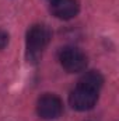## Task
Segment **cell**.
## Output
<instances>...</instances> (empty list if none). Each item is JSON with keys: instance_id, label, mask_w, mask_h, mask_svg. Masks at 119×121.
Instances as JSON below:
<instances>
[{"instance_id": "cell-1", "label": "cell", "mask_w": 119, "mask_h": 121, "mask_svg": "<svg viewBox=\"0 0 119 121\" xmlns=\"http://www.w3.org/2000/svg\"><path fill=\"white\" fill-rule=\"evenodd\" d=\"M52 38L51 30L44 24L32 26L27 32V52L30 59H36L41 52L48 47Z\"/></svg>"}, {"instance_id": "cell-2", "label": "cell", "mask_w": 119, "mask_h": 121, "mask_svg": "<svg viewBox=\"0 0 119 121\" xmlns=\"http://www.w3.org/2000/svg\"><path fill=\"white\" fill-rule=\"evenodd\" d=\"M59 60L63 69H66L70 73H77L86 69L87 66V56L74 47H66L60 51Z\"/></svg>"}, {"instance_id": "cell-3", "label": "cell", "mask_w": 119, "mask_h": 121, "mask_svg": "<svg viewBox=\"0 0 119 121\" xmlns=\"http://www.w3.org/2000/svg\"><path fill=\"white\" fill-rule=\"evenodd\" d=\"M97 100H98V91L80 87V86H77L69 96L70 106L79 111H86V110L92 108L95 106Z\"/></svg>"}, {"instance_id": "cell-4", "label": "cell", "mask_w": 119, "mask_h": 121, "mask_svg": "<svg viewBox=\"0 0 119 121\" xmlns=\"http://www.w3.org/2000/svg\"><path fill=\"white\" fill-rule=\"evenodd\" d=\"M63 111V104L58 96L55 94H45L36 103V113L39 117L45 120L58 118Z\"/></svg>"}, {"instance_id": "cell-5", "label": "cell", "mask_w": 119, "mask_h": 121, "mask_svg": "<svg viewBox=\"0 0 119 121\" xmlns=\"http://www.w3.org/2000/svg\"><path fill=\"white\" fill-rule=\"evenodd\" d=\"M79 1L77 0H52L51 11L55 17L60 20H70L79 13Z\"/></svg>"}, {"instance_id": "cell-6", "label": "cell", "mask_w": 119, "mask_h": 121, "mask_svg": "<svg viewBox=\"0 0 119 121\" xmlns=\"http://www.w3.org/2000/svg\"><path fill=\"white\" fill-rule=\"evenodd\" d=\"M102 83H104V78L99 72H95V70H90L87 73H84L80 80H79V85L80 87H86L90 90L98 91L102 87Z\"/></svg>"}, {"instance_id": "cell-7", "label": "cell", "mask_w": 119, "mask_h": 121, "mask_svg": "<svg viewBox=\"0 0 119 121\" xmlns=\"http://www.w3.org/2000/svg\"><path fill=\"white\" fill-rule=\"evenodd\" d=\"M8 42V34L6 31L0 30V49H3Z\"/></svg>"}, {"instance_id": "cell-8", "label": "cell", "mask_w": 119, "mask_h": 121, "mask_svg": "<svg viewBox=\"0 0 119 121\" xmlns=\"http://www.w3.org/2000/svg\"><path fill=\"white\" fill-rule=\"evenodd\" d=\"M51 1H52V0H51Z\"/></svg>"}]
</instances>
